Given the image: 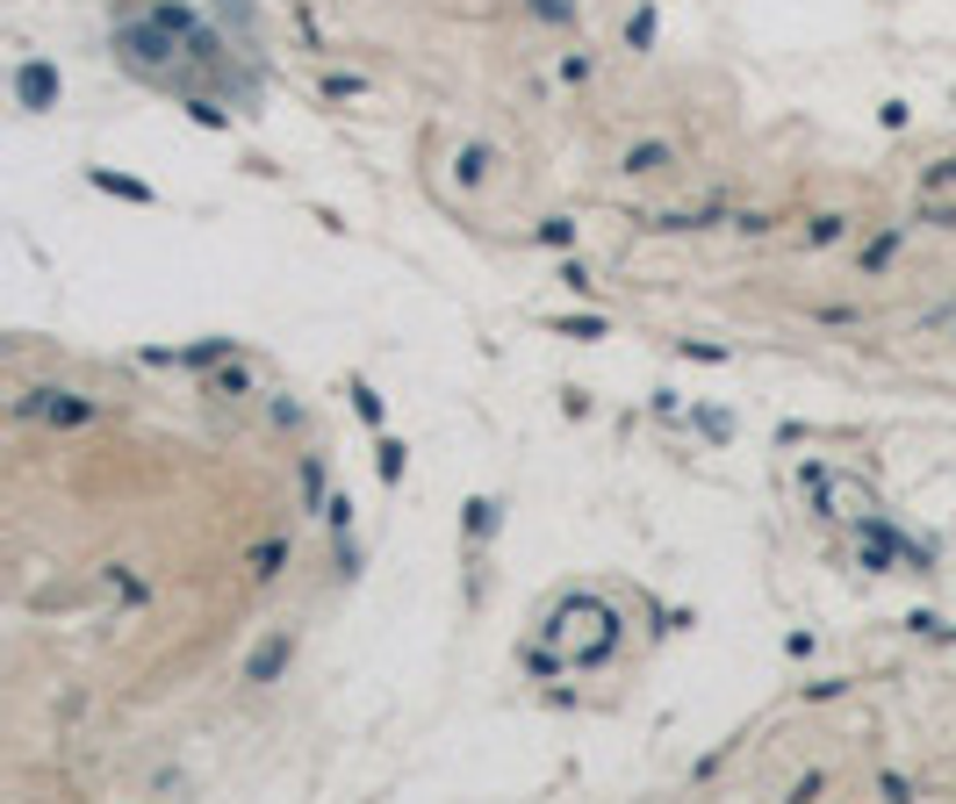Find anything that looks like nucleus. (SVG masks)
I'll list each match as a JSON object with an SVG mask.
<instances>
[{
    "mask_svg": "<svg viewBox=\"0 0 956 804\" xmlns=\"http://www.w3.org/2000/svg\"><path fill=\"white\" fill-rule=\"evenodd\" d=\"M288 653H296V639H288V633H274L260 653H252V661H244V683H274L280 668H288Z\"/></svg>",
    "mask_w": 956,
    "mask_h": 804,
    "instance_id": "1",
    "label": "nucleus"
},
{
    "mask_svg": "<svg viewBox=\"0 0 956 804\" xmlns=\"http://www.w3.org/2000/svg\"><path fill=\"white\" fill-rule=\"evenodd\" d=\"M22 101H29V108H44V101H51V94H58V72L51 65H22Z\"/></svg>",
    "mask_w": 956,
    "mask_h": 804,
    "instance_id": "2",
    "label": "nucleus"
},
{
    "mask_svg": "<svg viewBox=\"0 0 956 804\" xmlns=\"http://www.w3.org/2000/svg\"><path fill=\"white\" fill-rule=\"evenodd\" d=\"M633 172H669V144H641V152H626Z\"/></svg>",
    "mask_w": 956,
    "mask_h": 804,
    "instance_id": "3",
    "label": "nucleus"
},
{
    "mask_svg": "<svg viewBox=\"0 0 956 804\" xmlns=\"http://www.w3.org/2000/svg\"><path fill=\"white\" fill-rule=\"evenodd\" d=\"M626 44H633V51H647V44H655V8H641V15L626 22Z\"/></svg>",
    "mask_w": 956,
    "mask_h": 804,
    "instance_id": "4",
    "label": "nucleus"
},
{
    "mask_svg": "<svg viewBox=\"0 0 956 804\" xmlns=\"http://www.w3.org/2000/svg\"><path fill=\"white\" fill-rule=\"evenodd\" d=\"M533 15H547V22H569L575 8H569V0H533Z\"/></svg>",
    "mask_w": 956,
    "mask_h": 804,
    "instance_id": "5",
    "label": "nucleus"
},
{
    "mask_svg": "<svg viewBox=\"0 0 956 804\" xmlns=\"http://www.w3.org/2000/svg\"><path fill=\"white\" fill-rule=\"evenodd\" d=\"M949 180H956V158H942V166L928 172V188H949Z\"/></svg>",
    "mask_w": 956,
    "mask_h": 804,
    "instance_id": "6",
    "label": "nucleus"
}]
</instances>
